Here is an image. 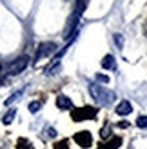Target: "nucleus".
<instances>
[{
  "label": "nucleus",
  "instance_id": "f257e3e1",
  "mask_svg": "<svg viewBox=\"0 0 147 149\" xmlns=\"http://www.w3.org/2000/svg\"><path fill=\"white\" fill-rule=\"evenodd\" d=\"M98 115V107L93 106H84V107H73L71 109V120L73 122H85V120H93Z\"/></svg>",
  "mask_w": 147,
  "mask_h": 149
},
{
  "label": "nucleus",
  "instance_id": "f03ea898",
  "mask_svg": "<svg viewBox=\"0 0 147 149\" xmlns=\"http://www.w3.org/2000/svg\"><path fill=\"white\" fill-rule=\"evenodd\" d=\"M89 91H91L93 98L96 100L98 104H102V106H105V104L114 100V93L109 91V89H105V87H102V86H98V84H91L89 86Z\"/></svg>",
  "mask_w": 147,
  "mask_h": 149
},
{
  "label": "nucleus",
  "instance_id": "7ed1b4c3",
  "mask_svg": "<svg viewBox=\"0 0 147 149\" xmlns=\"http://www.w3.org/2000/svg\"><path fill=\"white\" fill-rule=\"evenodd\" d=\"M27 64H29V56H18L17 60H13L11 64H9V68H7V71H6V77H13V74H18V73H22L26 68H27Z\"/></svg>",
  "mask_w": 147,
  "mask_h": 149
},
{
  "label": "nucleus",
  "instance_id": "20e7f679",
  "mask_svg": "<svg viewBox=\"0 0 147 149\" xmlns=\"http://www.w3.org/2000/svg\"><path fill=\"white\" fill-rule=\"evenodd\" d=\"M56 51V44L55 42H42L38 49H36V55H35V62H38L40 58H46L49 55H53Z\"/></svg>",
  "mask_w": 147,
  "mask_h": 149
},
{
  "label": "nucleus",
  "instance_id": "39448f33",
  "mask_svg": "<svg viewBox=\"0 0 147 149\" xmlns=\"http://www.w3.org/2000/svg\"><path fill=\"white\" fill-rule=\"evenodd\" d=\"M73 140H75V142L82 149H89L93 146V135H91L89 131H78V133H75Z\"/></svg>",
  "mask_w": 147,
  "mask_h": 149
},
{
  "label": "nucleus",
  "instance_id": "423d86ee",
  "mask_svg": "<svg viewBox=\"0 0 147 149\" xmlns=\"http://www.w3.org/2000/svg\"><path fill=\"white\" fill-rule=\"evenodd\" d=\"M122 146V138L120 136H111L109 140H104L96 149H118Z\"/></svg>",
  "mask_w": 147,
  "mask_h": 149
},
{
  "label": "nucleus",
  "instance_id": "0eeeda50",
  "mask_svg": "<svg viewBox=\"0 0 147 149\" xmlns=\"http://www.w3.org/2000/svg\"><path fill=\"white\" fill-rule=\"evenodd\" d=\"M56 107L60 109V111H71L73 109V102H71V98L69 96H65V95H58L56 96Z\"/></svg>",
  "mask_w": 147,
  "mask_h": 149
},
{
  "label": "nucleus",
  "instance_id": "6e6552de",
  "mask_svg": "<svg viewBox=\"0 0 147 149\" xmlns=\"http://www.w3.org/2000/svg\"><path fill=\"white\" fill-rule=\"evenodd\" d=\"M116 113H118L120 116H127V115H131L133 113V104H131L129 100H122L118 106H116Z\"/></svg>",
  "mask_w": 147,
  "mask_h": 149
},
{
  "label": "nucleus",
  "instance_id": "1a4fd4ad",
  "mask_svg": "<svg viewBox=\"0 0 147 149\" xmlns=\"http://www.w3.org/2000/svg\"><path fill=\"white\" fill-rule=\"evenodd\" d=\"M102 68L104 69H114V56L113 55H105L102 58Z\"/></svg>",
  "mask_w": 147,
  "mask_h": 149
},
{
  "label": "nucleus",
  "instance_id": "9d476101",
  "mask_svg": "<svg viewBox=\"0 0 147 149\" xmlns=\"http://www.w3.org/2000/svg\"><path fill=\"white\" fill-rule=\"evenodd\" d=\"M15 115H17V109L15 107H11L9 111H7V113L4 115V118H2V122L6 124V125H9L11 122H13V118H15Z\"/></svg>",
  "mask_w": 147,
  "mask_h": 149
},
{
  "label": "nucleus",
  "instance_id": "9b49d317",
  "mask_svg": "<svg viewBox=\"0 0 147 149\" xmlns=\"http://www.w3.org/2000/svg\"><path fill=\"white\" fill-rule=\"evenodd\" d=\"M100 136H102V140H109L113 135H111V124H105L104 127L100 129Z\"/></svg>",
  "mask_w": 147,
  "mask_h": 149
},
{
  "label": "nucleus",
  "instance_id": "f8f14e48",
  "mask_svg": "<svg viewBox=\"0 0 147 149\" xmlns=\"http://www.w3.org/2000/svg\"><path fill=\"white\" fill-rule=\"evenodd\" d=\"M17 149H35V147L31 146V142H29V140H26V138H20L18 142H17Z\"/></svg>",
  "mask_w": 147,
  "mask_h": 149
},
{
  "label": "nucleus",
  "instance_id": "ddd939ff",
  "mask_svg": "<svg viewBox=\"0 0 147 149\" xmlns=\"http://www.w3.org/2000/svg\"><path fill=\"white\" fill-rule=\"evenodd\" d=\"M136 125L140 129H147V116L145 115H140V116L136 118Z\"/></svg>",
  "mask_w": 147,
  "mask_h": 149
},
{
  "label": "nucleus",
  "instance_id": "4468645a",
  "mask_svg": "<svg viewBox=\"0 0 147 149\" xmlns=\"http://www.w3.org/2000/svg\"><path fill=\"white\" fill-rule=\"evenodd\" d=\"M40 107H42V102H31V104H29V111H31V113L40 111Z\"/></svg>",
  "mask_w": 147,
  "mask_h": 149
},
{
  "label": "nucleus",
  "instance_id": "2eb2a0df",
  "mask_svg": "<svg viewBox=\"0 0 147 149\" xmlns=\"http://www.w3.org/2000/svg\"><path fill=\"white\" fill-rule=\"evenodd\" d=\"M55 149H69V142L67 140H60V142L55 144Z\"/></svg>",
  "mask_w": 147,
  "mask_h": 149
},
{
  "label": "nucleus",
  "instance_id": "dca6fc26",
  "mask_svg": "<svg viewBox=\"0 0 147 149\" xmlns=\"http://www.w3.org/2000/svg\"><path fill=\"white\" fill-rule=\"evenodd\" d=\"M109 78L105 77V74H96V84H107Z\"/></svg>",
  "mask_w": 147,
  "mask_h": 149
},
{
  "label": "nucleus",
  "instance_id": "f3484780",
  "mask_svg": "<svg viewBox=\"0 0 147 149\" xmlns=\"http://www.w3.org/2000/svg\"><path fill=\"white\" fill-rule=\"evenodd\" d=\"M114 42H116V46H118V47H122V46H123V38H122V35L116 33V35H114Z\"/></svg>",
  "mask_w": 147,
  "mask_h": 149
},
{
  "label": "nucleus",
  "instance_id": "a211bd4d",
  "mask_svg": "<svg viewBox=\"0 0 147 149\" xmlns=\"http://www.w3.org/2000/svg\"><path fill=\"white\" fill-rule=\"evenodd\" d=\"M44 135H51V136H56V131H55L53 127H47L46 131H44ZM51 136H49V138H51Z\"/></svg>",
  "mask_w": 147,
  "mask_h": 149
},
{
  "label": "nucleus",
  "instance_id": "6ab92c4d",
  "mask_svg": "<svg viewBox=\"0 0 147 149\" xmlns=\"http://www.w3.org/2000/svg\"><path fill=\"white\" fill-rule=\"evenodd\" d=\"M118 127H122V129L126 127V129H127V127H129V122H126V120H123V122H120V124H118Z\"/></svg>",
  "mask_w": 147,
  "mask_h": 149
},
{
  "label": "nucleus",
  "instance_id": "aec40b11",
  "mask_svg": "<svg viewBox=\"0 0 147 149\" xmlns=\"http://www.w3.org/2000/svg\"><path fill=\"white\" fill-rule=\"evenodd\" d=\"M76 2H80V0H76Z\"/></svg>",
  "mask_w": 147,
  "mask_h": 149
}]
</instances>
